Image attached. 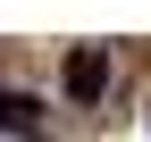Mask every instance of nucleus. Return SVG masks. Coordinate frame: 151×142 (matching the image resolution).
I'll use <instances>...</instances> for the list:
<instances>
[{
    "label": "nucleus",
    "instance_id": "nucleus-1",
    "mask_svg": "<svg viewBox=\"0 0 151 142\" xmlns=\"http://www.w3.org/2000/svg\"><path fill=\"white\" fill-rule=\"evenodd\" d=\"M101 84H109V50L101 42L67 50V100H101Z\"/></svg>",
    "mask_w": 151,
    "mask_h": 142
},
{
    "label": "nucleus",
    "instance_id": "nucleus-2",
    "mask_svg": "<svg viewBox=\"0 0 151 142\" xmlns=\"http://www.w3.org/2000/svg\"><path fill=\"white\" fill-rule=\"evenodd\" d=\"M34 109H42L34 92H0V126H9V134H25V126H34Z\"/></svg>",
    "mask_w": 151,
    "mask_h": 142
}]
</instances>
